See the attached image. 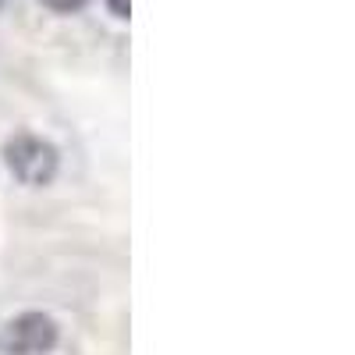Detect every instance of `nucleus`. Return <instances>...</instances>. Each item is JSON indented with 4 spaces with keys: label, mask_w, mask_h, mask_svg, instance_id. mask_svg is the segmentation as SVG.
Instances as JSON below:
<instances>
[{
    "label": "nucleus",
    "mask_w": 355,
    "mask_h": 355,
    "mask_svg": "<svg viewBox=\"0 0 355 355\" xmlns=\"http://www.w3.org/2000/svg\"><path fill=\"white\" fill-rule=\"evenodd\" d=\"M57 345V323L46 313H21L0 331L4 355H46Z\"/></svg>",
    "instance_id": "2"
},
{
    "label": "nucleus",
    "mask_w": 355,
    "mask_h": 355,
    "mask_svg": "<svg viewBox=\"0 0 355 355\" xmlns=\"http://www.w3.org/2000/svg\"><path fill=\"white\" fill-rule=\"evenodd\" d=\"M107 8H110L114 18H121V21L128 18V0H107Z\"/></svg>",
    "instance_id": "4"
},
{
    "label": "nucleus",
    "mask_w": 355,
    "mask_h": 355,
    "mask_svg": "<svg viewBox=\"0 0 355 355\" xmlns=\"http://www.w3.org/2000/svg\"><path fill=\"white\" fill-rule=\"evenodd\" d=\"M4 164L21 185H46L57 174V150L40 135H15L4 146Z\"/></svg>",
    "instance_id": "1"
},
{
    "label": "nucleus",
    "mask_w": 355,
    "mask_h": 355,
    "mask_svg": "<svg viewBox=\"0 0 355 355\" xmlns=\"http://www.w3.org/2000/svg\"><path fill=\"white\" fill-rule=\"evenodd\" d=\"M0 8H4V0H0Z\"/></svg>",
    "instance_id": "5"
},
{
    "label": "nucleus",
    "mask_w": 355,
    "mask_h": 355,
    "mask_svg": "<svg viewBox=\"0 0 355 355\" xmlns=\"http://www.w3.org/2000/svg\"><path fill=\"white\" fill-rule=\"evenodd\" d=\"M43 4H46L50 11H57V15H71V11H82L89 0H43Z\"/></svg>",
    "instance_id": "3"
}]
</instances>
